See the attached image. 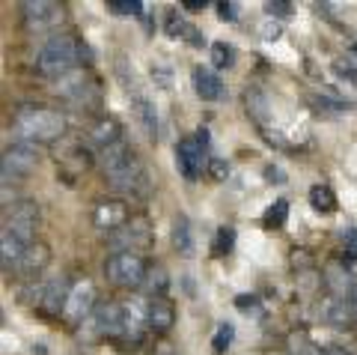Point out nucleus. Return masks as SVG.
<instances>
[{"mask_svg": "<svg viewBox=\"0 0 357 355\" xmlns=\"http://www.w3.org/2000/svg\"><path fill=\"white\" fill-rule=\"evenodd\" d=\"M319 310H321V319H325L328 326H333V328H354V323H357L351 298L328 296V298H321Z\"/></svg>", "mask_w": 357, "mask_h": 355, "instance_id": "2eb2a0df", "label": "nucleus"}, {"mask_svg": "<svg viewBox=\"0 0 357 355\" xmlns=\"http://www.w3.org/2000/svg\"><path fill=\"white\" fill-rule=\"evenodd\" d=\"M107 242L116 251H131V248H149L152 230L143 218H131L126 227H119L116 233H107Z\"/></svg>", "mask_w": 357, "mask_h": 355, "instance_id": "f8f14e48", "label": "nucleus"}, {"mask_svg": "<svg viewBox=\"0 0 357 355\" xmlns=\"http://www.w3.org/2000/svg\"><path fill=\"white\" fill-rule=\"evenodd\" d=\"M96 307H98V302H96L93 284H86V281H84V284L72 287L63 317H66V323H69V326H81V323H86V319L93 317V310H96Z\"/></svg>", "mask_w": 357, "mask_h": 355, "instance_id": "9d476101", "label": "nucleus"}, {"mask_svg": "<svg viewBox=\"0 0 357 355\" xmlns=\"http://www.w3.org/2000/svg\"><path fill=\"white\" fill-rule=\"evenodd\" d=\"M107 182H110V188H116V191H122V194L137 197V194L146 191V171H143V164L137 161L131 171L119 173V176H110Z\"/></svg>", "mask_w": 357, "mask_h": 355, "instance_id": "a211bd4d", "label": "nucleus"}, {"mask_svg": "<svg viewBox=\"0 0 357 355\" xmlns=\"http://www.w3.org/2000/svg\"><path fill=\"white\" fill-rule=\"evenodd\" d=\"M137 114H140V119H143V126H146L149 135L152 138L158 135V117H155V105L146 102V99H137Z\"/></svg>", "mask_w": 357, "mask_h": 355, "instance_id": "c85d7f7f", "label": "nucleus"}, {"mask_svg": "<svg viewBox=\"0 0 357 355\" xmlns=\"http://www.w3.org/2000/svg\"><path fill=\"white\" fill-rule=\"evenodd\" d=\"M286 218H289V201H274V206H268V212H265V224L283 227Z\"/></svg>", "mask_w": 357, "mask_h": 355, "instance_id": "c756f323", "label": "nucleus"}, {"mask_svg": "<svg viewBox=\"0 0 357 355\" xmlns=\"http://www.w3.org/2000/svg\"><path fill=\"white\" fill-rule=\"evenodd\" d=\"M81 51H86V48L75 36H69V33H54L36 54V69L48 78H63L77 66V60H81L77 54Z\"/></svg>", "mask_w": 357, "mask_h": 355, "instance_id": "f03ea898", "label": "nucleus"}, {"mask_svg": "<svg viewBox=\"0 0 357 355\" xmlns=\"http://www.w3.org/2000/svg\"><path fill=\"white\" fill-rule=\"evenodd\" d=\"M89 138H93L96 147L102 150V147H110V143L122 140V129H119L116 119L102 117V119H96V123H93V129H89Z\"/></svg>", "mask_w": 357, "mask_h": 355, "instance_id": "4be33fe9", "label": "nucleus"}, {"mask_svg": "<svg viewBox=\"0 0 357 355\" xmlns=\"http://www.w3.org/2000/svg\"><path fill=\"white\" fill-rule=\"evenodd\" d=\"M3 230H9L21 242L33 245V239H36V230H39V206L33 203V201H18L13 206V212L6 215Z\"/></svg>", "mask_w": 357, "mask_h": 355, "instance_id": "6e6552de", "label": "nucleus"}, {"mask_svg": "<svg viewBox=\"0 0 357 355\" xmlns=\"http://www.w3.org/2000/svg\"><path fill=\"white\" fill-rule=\"evenodd\" d=\"M48 260H51V248L42 245V242H33V245H27L24 257L18 260L15 275H21V278H33V275H39L45 266H48Z\"/></svg>", "mask_w": 357, "mask_h": 355, "instance_id": "f3484780", "label": "nucleus"}, {"mask_svg": "<svg viewBox=\"0 0 357 355\" xmlns=\"http://www.w3.org/2000/svg\"><path fill=\"white\" fill-rule=\"evenodd\" d=\"M325 355H351L345 347H325Z\"/></svg>", "mask_w": 357, "mask_h": 355, "instance_id": "a19ab883", "label": "nucleus"}, {"mask_svg": "<svg viewBox=\"0 0 357 355\" xmlns=\"http://www.w3.org/2000/svg\"><path fill=\"white\" fill-rule=\"evenodd\" d=\"M325 284H328L331 296H337V298H351V293L357 290V281L351 278V272L337 263L325 269Z\"/></svg>", "mask_w": 357, "mask_h": 355, "instance_id": "6ab92c4d", "label": "nucleus"}, {"mask_svg": "<svg viewBox=\"0 0 357 355\" xmlns=\"http://www.w3.org/2000/svg\"><path fill=\"white\" fill-rule=\"evenodd\" d=\"M69 293H72V287L66 284L63 278H54L48 284H39L36 290H33V302H36L39 310H45L48 317H57L66 310V302H69Z\"/></svg>", "mask_w": 357, "mask_h": 355, "instance_id": "9b49d317", "label": "nucleus"}, {"mask_svg": "<svg viewBox=\"0 0 357 355\" xmlns=\"http://www.w3.org/2000/svg\"><path fill=\"white\" fill-rule=\"evenodd\" d=\"M194 90H197V96L203 99V102H218V99L223 96V81L211 69L197 66L194 69Z\"/></svg>", "mask_w": 357, "mask_h": 355, "instance_id": "aec40b11", "label": "nucleus"}, {"mask_svg": "<svg viewBox=\"0 0 357 355\" xmlns=\"http://www.w3.org/2000/svg\"><path fill=\"white\" fill-rule=\"evenodd\" d=\"M182 27L185 24H182V18H178L176 9H173V13H167V33H170V36H182V33H178Z\"/></svg>", "mask_w": 357, "mask_h": 355, "instance_id": "e433bc0d", "label": "nucleus"}, {"mask_svg": "<svg viewBox=\"0 0 357 355\" xmlns=\"http://www.w3.org/2000/svg\"><path fill=\"white\" fill-rule=\"evenodd\" d=\"M107 9L114 15H140L143 3L140 0H107Z\"/></svg>", "mask_w": 357, "mask_h": 355, "instance_id": "7c9ffc66", "label": "nucleus"}, {"mask_svg": "<svg viewBox=\"0 0 357 355\" xmlns=\"http://www.w3.org/2000/svg\"><path fill=\"white\" fill-rule=\"evenodd\" d=\"M86 326L93 328L96 338H122V331H126V307L116 302H98L93 317L86 319Z\"/></svg>", "mask_w": 357, "mask_h": 355, "instance_id": "0eeeda50", "label": "nucleus"}, {"mask_svg": "<svg viewBox=\"0 0 357 355\" xmlns=\"http://www.w3.org/2000/svg\"><path fill=\"white\" fill-rule=\"evenodd\" d=\"M21 13H24V24L33 33L60 27L66 18V9L60 3H54V0H27V3H21Z\"/></svg>", "mask_w": 357, "mask_h": 355, "instance_id": "423d86ee", "label": "nucleus"}, {"mask_svg": "<svg viewBox=\"0 0 357 355\" xmlns=\"http://www.w3.org/2000/svg\"><path fill=\"white\" fill-rule=\"evenodd\" d=\"M128 221H131V212L122 201H98L96 209H93V224L98 230L116 233L119 227H126Z\"/></svg>", "mask_w": 357, "mask_h": 355, "instance_id": "4468645a", "label": "nucleus"}, {"mask_svg": "<svg viewBox=\"0 0 357 355\" xmlns=\"http://www.w3.org/2000/svg\"><path fill=\"white\" fill-rule=\"evenodd\" d=\"M185 9H191V13H199V9H206V3H199V0H182Z\"/></svg>", "mask_w": 357, "mask_h": 355, "instance_id": "58836bf2", "label": "nucleus"}, {"mask_svg": "<svg viewBox=\"0 0 357 355\" xmlns=\"http://www.w3.org/2000/svg\"><path fill=\"white\" fill-rule=\"evenodd\" d=\"M232 242H236V230H232V227H220L218 239H215V254H229Z\"/></svg>", "mask_w": 357, "mask_h": 355, "instance_id": "2f4dec72", "label": "nucleus"}, {"mask_svg": "<svg viewBox=\"0 0 357 355\" xmlns=\"http://www.w3.org/2000/svg\"><path fill=\"white\" fill-rule=\"evenodd\" d=\"M24 251H27V242H21L18 236H13L9 230L0 233V263H3V269H15L18 260L24 257Z\"/></svg>", "mask_w": 357, "mask_h": 355, "instance_id": "412c9836", "label": "nucleus"}, {"mask_svg": "<svg viewBox=\"0 0 357 355\" xmlns=\"http://www.w3.org/2000/svg\"><path fill=\"white\" fill-rule=\"evenodd\" d=\"M211 63H215L218 69H227V66L236 63V48L227 45V42H215V45H211Z\"/></svg>", "mask_w": 357, "mask_h": 355, "instance_id": "cd10ccee", "label": "nucleus"}, {"mask_svg": "<svg viewBox=\"0 0 357 355\" xmlns=\"http://www.w3.org/2000/svg\"><path fill=\"white\" fill-rule=\"evenodd\" d=\"M268 180H271V182H283L286 176H283V171H277V168H268Z\"/></svg>", "mask_w": 357, "mask_h": 355, "instance_id": "ea45409f", "label": "nucleus"}, {"mask_svg": "<svg viewBox=\"0 0 357 355\" xmlns=\"http://www.w3.org/2000/svg\"><path fill=\"white\" fill-rule=\"evenodd\" d=\"M96 161H98V168H102L105 180L126 173L137 164V159H134V152H131V147L126 140H116V143H110V147H102L96 152Z\"/></svg>", "mask_w": 357, "mask_h": 355, "instance_id": "1a4fd4ad", "label": "nucleus"}, {"mask_svg": "<svg viewBox=\"0 0 357 355\" xmlns=\"http://www.w3.org/2000/svg\"><path fill=\"white\" fill-rule=\"evenodd\" d=\"M54 93H60L66 102H72L75 108L98 105V84L84 69H72L69 75L57 78V81H54Z\"/></svg>", "mask_w": 357, "mask_h": 355, "instance_id": "20e7f679", "label": "nucleus"}, {"mask_svg": "<svg viewBox=\"0 0 357 355\" xmlns=\"http://www.w3.org/2000/svg\"><path fill=\"white\" fill-rule=\"evenodd\" d=\"M333 72H337L340 78H345V81L357 84V69H354V66H349V63H333Z\"/></svg>", "mask_w": 357, "mask_h": 355, "instance_id": "c9c22d12", "label": "nucleus"}, {"mask_svg": "<svg viewBox=\"0 0 357 355\" xmlns=\"http://www.w3.org/2000/svg\"><path fill=\"white\" fill-rule=\"evenodd\" d=\"M265 13L268 15L289 18V15H292V3H286V0H274V3H265Z\"/></svg>", "mask_w": 357, "mask_h": 355, "instance_id": "72a5a7b5", "label": "nucleus"}, {"mask_svg": "<svg viewBox=\"0 0 357 355\" xmlns=\"http://www.w3.org/2000/svg\"><path fill=\"white\" fill-rule=\"evenodd\" d=\"M143 317H146V326L152 331H170L176 323V307H173V302H167V298H149Z\"/></svg>", "mask_w": 357, "mask_h": 355, "instance_id": "dca6fc26", "label": "nucleus"}, {"mask_svg": "<svg viewBox=\"0 0 357 355\" xmlns=\"http://www.w3.org/2000/svg\"><path fill=\"white\" fill-rule=\"evenodd\" d=\"M176 164H178V171H182L185 180L194 182L197 176L203 173V164H208L206 161V147L197 138H182L178 147H176Z\"/></svg>", "mask_w": 357, "mask_h": 355, "instance_id": "ddd939ff", "label": "nucleus"}, {"mask_svg": "<svg viewBox=\"0 0 357 355\" xmlns=\"http://www.w3.org/2000/svg\"><path fill=\"white\" fill-rule=\"evenodd\" d=\"M351 305H354V314H357V290L351 293Z\"/></svg>", "mask_w": 357, "mask_h": 355, "instance_id": "79ce46f5", "label": "nucleus"}, {"mask_svg": "<svg viewBox=\"0 0 357 355\" xmlns=\"http://www.w3.org/2000/svg\"><path fill=\"white\" fill-rule=\"evenodd\" d=\"M310 203H312V209H319V212H333V209H337V194H333L328 185H312Z\"/></svg>", "mask_w": 357, "mask_h": 355, "instance_id": "a878e982", "label": "nucleus"}, {"mask_svg": "<svg viewBox=\"0 0 357 355\" xmlns=\"http://www.w3.org/2000/svg\"><path fill=\"white\" fill-rule=\"evenodd\" d=\"M286 349H289V355H325V349L310 335H304V331H292L286 340Z\"/></svg>", "mask_w": 357, "mask_h": 355, "instance_id": "b1692460", "label": "nucleus"}, {"mask_svg": "<svg viewBox=\"0 0 357 355\" xmlns=\"http://www.w3.org/2000/svg\"><path fill=\"white\" fill-rule=\"evenodd\" d=\"M229 340H232V326H220V328H218V335H215V352L220 355L223 349L229 347Z\"/></svg>", "mask_w": 357, "mask_h": 355, "instance_id": "f704fd0d", "label": "nucleus"}, {"mask_svg": "<svg viewBox=\"0 0 357 355\" xmlns=\"http://www.w3.org/2000/svg\"><path fill=\"white\" fill-rule=\"evenodd\" d=\"M167 287H170V278H167V272L161 269V266H155V269L146 272V281H143V290H146V296H152V298H164Z\"/></svg>", "mask_w": 357, "mask_h": 355, "instance_id": "393cba45", "label": "nucleus"}, {"mask_svg": "<svg viewBox=\"0 0 357 355\" xmlns=\"http://www.w3.org/2000/svg\"><path fill=\"white\" fill-rule=\"evenodd\" d=\"M149 266L140 257L137 251H114L105 263V275L114 287H122V290H134V287H143L146 281Z\"/></svg>", "mask_w": 357, "mask_h": 355, "instance_id": "7ed1b4c3", "label": "nucleus"}, {"mask_svg": "<svg viewBox=\"0 0 357 355\" xmlns=\"http://www.w3.org/2000/svg\"><path fill=\"white\" fill-rule=\"evenodd\" d=\"M218 15H220L223 21H236V18H238L236 3H218Z\"/></svg>", "mask_w": 357, "mask_h": 355, "instance_id": "4c0bfd02", "label": "nucleus"}, {"mask_svg": "<svg viewBox=\"0 0 357 355\" xmlns=\"http://www.w3.org/2000/svg\"><path fill=\"white\" fill-rule=\"evenodd\" d=\"M15 135L18 140L27 143H54L57 138H63L66 131V117L54 108H36V105H24L15 110L13 117Z\"/></svg>", "mask_w": 357, "mask_h": 355, "instance_id": "f257e3e1", "label": "nucleus"}, {"mask_svg": "<svg viewBox=\"0 0 357 355\" xmlns=\"http://www.w3.org/2000/svg\"><path fill=\"white\" fill-rule=\"evenodd\" d=\"M173 248L182 254V257H194V230L185 215H178L173 221Z\"/></svg>", "mask_w": 357, "mask_h": 355, "instance_id": "5701e85b", "label": "nucleus"}, {"mask_svg": "<svg viewBox=\"0 0 357 355\" xmlns=\"http://www.w3.org/2000/svg\"><path fill=\"white\" fill-rule=\"evenodd\" d=\"M244 102H248V114L256 119V123H268V99L259 93V90H248L244 93Z\"/></svg>", "mask_w": 357, "mask_h": 355, "instance_id": "bb28decb", "label": "nucleus"}, {"mask_svg": "<svg viewBox=\"0 0 357 355\" xmlns=\"http://www.w3.org/2000/svg\"><path fill=\"white\" fill-rule=\"evenodd\" d=\"M39 164V152H36V143H27V140H13L9 147L3 150V159H0V171H3V185L9 182H18Z\"/></svg>", "mask_w": 357, "mask_h": 355, "instance_id": "39448f33", "label": "nucleus"}, {"mask_svg": "<svg viewBox=\"0 0 357 355\" xmlns=\"http://www.w3.org/2000/svg\"><path fill=\"white\" fill-rule=\"evenodd\" d=\"M206 171H208V176L211 180H218V182H223L229 176V164L223 161V159H208V164H206Z\"/></svg>", "mask_w": 357, "mask_h": 355, "instance_id": "473e14b6", "label": "nucleus"}]
</instances>
